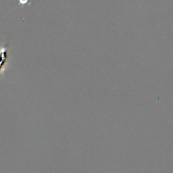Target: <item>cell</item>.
Wrapping results in <instances>:
<instances>
[{
  "label": "cell",
  "mask_w": 173,
  "mask_h": 173,
  "mask_svg": "<svg viewBox=\"0 0 173 173\" xmlns=\"http://www.w3.org/2000/svg\"><path fill=\"white\" fill-rule=\"evenodd\" d=\"M9 45L6 44L0 49V75L4 70L8 58Z\"/></svg>",
  "instance_id": "obj_1"
},
{
  "label": "cell",
  "mask_w": 173,
  "mask_h": 173,
  "mask_svg": "<svg viewBox=\"0 0 173 173\" xmlns=\"http://www.w3.org/2000/svg\"><path fill=\"white\" fill-rule=\"evenodd\" d=\"M19 1V4H21L23 6H24L25 4L28 3L29 0H18Z\"/></svg>",
  "instance_id": "obj_2"
}]
</instances>
